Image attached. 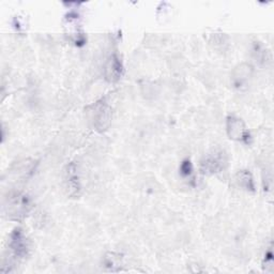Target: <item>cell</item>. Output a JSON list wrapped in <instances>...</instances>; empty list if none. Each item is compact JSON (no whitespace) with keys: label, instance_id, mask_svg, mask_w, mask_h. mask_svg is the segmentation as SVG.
<instances>
[{"label":"cell","instance_id":"cell-4","mask_svg":"<svg viewBox=\"0 0 274 274\" xmlns=\"http://www.w3.org/2000/svg\"><path fill=\"white\" fill-rule=\"evenodd\" d=\"M224 156L222 153H214L207 156L205 162H203L204 173H217V170L222 169L224 166Z\"/></svg>","mask_w":274,"mask_h":274},{"label":"cell","instance_id":"cell-7","mask_svg":"<svg viewBox=\"0 0 274 274\" xmlns=\"http://www.w3.org/2000/svg\"><path fill=\"white\" fill-rule=\"evenodd\" d=\"M238 182L239 184L244 186L247 190H251L254 191V182H253V178L251 174L246 170H242L241 173L238 174Z\"/></svg>","mask_w":274,"mask_h":274},{"label":"cell","instance_id":"cell-6","mask_svg":"<svg viewBox=\"0 0 274 274\" xmlns=\"http://www.w3.org/2000/svg\"><path fill=\"white\" fill-rule=\"evenodd\" d=\"M68 177H66V180H68V187L70 190L74 191L75 193L80 190V181H78L77 178V174H76V166L74 164H71V165L68 167Z\"/></svg>","mask_w":274,"mask_h":274},{"label":"cell","instance_id":"cell-8","mask_svg":"<svg viewBox=\"0 0 274 274\" xmlns=\"http://www.w3.org/2000/svg\"><path fill=\"white\" fill-rule=\"evenodd\" d=\"M180 172L181 174L184 176V177H190L193 173V166L190 161H184L182 163V165L180 167Z\"/></svg>","mask_w":274,"mask_h":274},{"label":"cell","instance_id":"cell-3","mask_svg":"<svg viewBox=\"0 0 274 274\" xmlns=\"http://www.w3.org/2000/svg\"><path fill=\"white\" fill-rule=\"evenodd\" d=\"M227 133L230 138L236 139V141H246L248 132L242 120L235 117V116H229L227 118Z\"/></svg>","mask_w":274,"mask_h":274},{"label":"cell","instance_id":"cell-2","mask_svg":"<svg viewBox=\"0 0 274 274\" xmlns=\"http://www.w3.org/2000/svg\"><path fill=\"white\" fill-rule=\"evenodd\" d=\"M9 246L13 252L14 256L18 258H25L29 253V243L21 228H15L10 236Z\"/></svg>","mask_w":274,"mask_h":274},{"label":"cell","instance_id":"cell-5","mask_svg":"<svg viewBox=\"0 0 274 274\" xmlns=\"http://www.w3.org/2000/svg\"><path fill=\"white\" fill-rule=\"evenodd\" d=\"M122 64L117 56H114L109 62V65L107 66V72H109L107 76L111 78V81L118 80L121 76V72H122Z\"/></svg>","mask_w":274,"mask_h":274},{"label":"cell","instance_id":"cell-1","mask_svg":"<svg viewBox=\"0 0 274 274\" xmlns=\"http://www.w3.org/2000/svg\"><path fill=\"white\" fill-rule=\"evenodd\" d=\"M4 209H7L8 215L11 218L20 220L27 214L30 209L29 199L26 195L14 194L9 197L8 203L4 205Z\"/></svg>","mask_w":274,"mask_h":274}]
</instances>
